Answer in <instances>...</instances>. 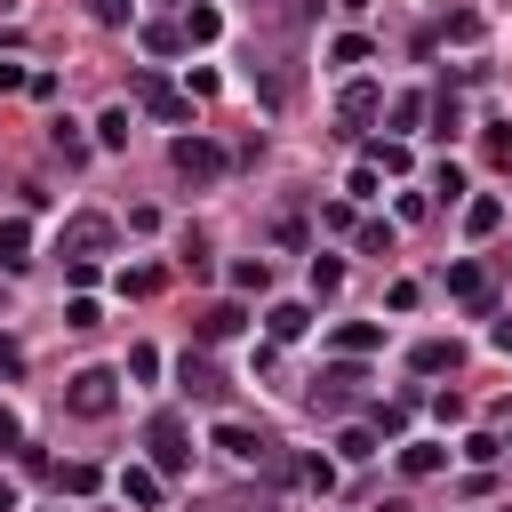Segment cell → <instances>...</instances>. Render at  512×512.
Instances as JSON below:
<instances>
[{
	"mask_svg": "<svg viewBox=\"0 0 512 512\" xmlns=\"http://www.w3.org/2000/svg\"><path fill=\"white\" fill-rule=\"evenodd\" d=\"M168 168H176L184 184H224L232 152H224L216 136H200V128H192V136H176V144H168Z\"/></svg>",
	"mask_w": 512,
	"mask_h": 512,
	"instance_id": "1",
	"label": "cell"
},
{
	"mask_svg": "<svg viewBox=\"0 0 512 512\" xmlns=\"http://www.w3.org/2000/svg\"><path fill=\"white\" fill-rule=\"evenodd\" d=\"M144 448H152L144 464H152L160 480L192 472V432H184V416H152V424H144Z\"/></svg>",
	"mask_w": 512,
	"mask_h": 512,
	"instance_id": "2",
	"label": "cell"
},
{
	"mask_svg": "<svg viewBox=\"0 0 512 512\" xmlns=\"http://www.w3.org/2000/svg\"><path fill=\"white\" fill-rule=\"evenodd\" d=\"M64 408L88 416V424L112 416V408H120V376H112V368H80V376H64Z\"/></svg>",
	"mask_w": 512,
	"mask_h": 512,
	"instance_id": "3",
	"label": "cell"
},
{
	"mask_svg": "<svg viewBox=\"0 0 512 512\" xmlns=\"http://www.w3.org/2000/svg\"><path fill=\"white\" fill-rule=\"evenodd\" d=\"M104 248H112V224H104V216H72V224L56 232V256H64V264H96Z\"/></svg>",
	"mask_w": 512,
	"mask_h": 512,
	"instance_id": "4",
	"label": "cell"
},
{
	"mask_svg": "<svg viewBox=\"0 0 512 512\" xmlns=\"http://www.w3.org/2000/svg\"><path fill=\"white\" fill-rule=\"evenodd\" d=\"M448 296H456L464 312H496V288H488V272H480L472 256H456V264H448Z\"/></svg>",
	"mask_w": 512,
	"mask_h": 512,
	"instance_id": "5",
	"label": "cell"
},
{
	"mask_svg": "<svg viewBox=\"0 0 512 512\" xmlns=\"http://www.w3.org/2000/svg\"><path fill=\"white\" fill-rule=\"evenodd\" d=\"M136 104H144V112H160L168 128H184V120H192V104H184V96H176L160 72H136Z\"/></svg>",
	"mask_w": 512,
	"mask_h": 512,
	"instance_id": "6",
	"label": "cell"
},
{
	"mask_svg": "<svg viewBox=\"0 0 512 512\" xmlns=\"http://www.w3.org/2000/svg\"><path fill=\"white\" fill-rule=\"evenodd\" d=\"M360 384H368V376H360V360H344V352H336V368H320V392H312V408H344Z\"/></svg>",
	"mask_w": 512,
	"mask_h": 512,
	"instance_id": "7",
	"label": "cell"
},
{
	"mask_svg": "<svg viewBox=\"0 0 512 512\" xmlns=\"http://www.w3.org/2000/svg\"><path fill=\"white\" fill-rule=\"evenodd\" d=\"M376 112H384V88H376V80H352V88L336 96V120H344V128H360V120H376Z\"/></svg>",
	"mask_w": 512,
	"mask_h": 512,
	"instance_id": "8",
	"label": "cell"
},
{
	"mask_svg": "<svg viewBox=\"0 0 512 512\" xmlns=\"http://www.w3.org/2000/svg\"><path fill=\"white\" fill-rule=\"evenodd\" d=\"M240 328H248V312H240V304H208V312L192 320V336H200V344H232Z\"/></svg>",
	"mask_w": 512,
	"mask_h": 512,
	"instance_id": "9",
	"label": "cell"
},
{
	"mask_svg": "<svg viewBox=\"0 0 512 512\" xmlns=\"http://www.w3.org/2000/svg\"><path fill=\"white\" fill-rule=\"evenodd\" d=\"M216 448H224V456H240V464H264V456H272V440H264V432H248V424H232V416L216 424Z\"/></svg>",
	"mask_w": 512,
	"mask_h": 512,
	"instance_id": "10",
	"label": "cell"
},
{
	"mask_svg": "<svg viewBox=\"0 0 512 512\" xmlns=\"http://www.w3.org/2000/svg\"><path fill=\"white\" fill-rule=\"evenodd\" d=\"M176 32H184V48H208V40H216V32H224V8H216V0H192V8H184V24H176Z\"/></svg>",
	"mask_w": 512,
	"mask_h": 512,
	"instance_id": "11",
	"label": "cell"
},
{
	"mask_svg": "<svg viewBox=\"0 0 512 512\" xmlns=\"http://www.w3.org/2000/svg\"><path fill=\"white\" fill-rule=\"evenodd\" d=\"M176 384H184L192 400H224V376H216L200 352H184V360H176Z\"/></svg>",
	"mask_w": 512,
	"mask_h": 512,
	"instance_id": "12",
	"label": "cell"
},
{
	"mask_svg": "<svg viewBox=\"0 0 512 512\" xmlns=\"http://www.w3.org/2000/svg\"><path fill=\"white\" fill-rule=\"evenodd\" d=\"M328 344H336V352H344V360H368V352H376V344H384V328H376V320H344V328H336V336H328Z\"/></svg>",
	"mask_w": 512,
	"mask_h": 512,
	"instance_id": "13",
	"label": "cell"
},
{
	"mask_svg": "<svg viewBox=\"0 0 512 512\" xmlns=\"http://www.w3.org/2000/svg\"><path fill=\"white\" fill-rule=\"evenodd\" d=\"M440 464H448V448H440V440H400V472H408V480H432Z\"/></svg>",
	"mask_w": 512,
	"mask_h": 512,
	"instance_id": "14",
	"label": "cell"
},
{
	"mask_svg": "<svg viewBox=\"0 0 512 512\" xmlns=\"http://www.w3.org/2000/svg\"><path fill=\"white\" fill-rule=\"evenodd\" d=\"M120 496H128L136 512H152V504H160V472H152V464H120Z\"/></svg>",
	"mask_w": 512,
	"mask_h": 512,
	"instance_id": "15",
	"label": "cell"
},
{
	"mask_svg": "<svg viewBox=\"0 0 512 512\" xmlns=\"http://www.w3.org/2000/svg\"><path fill=\"white\" fill-rule=\"evenodd\" d=\"M0 264H8V272L32 264V224H24V216H0Z\"/></svg>",
	"mask_w": 512,
	"mask_h": 512,
	"instance_id": "16",
	"label": "cell"
},
{
	"mask_svg": "<svg viewBox=\"0 0 512 512\" xmlns=\"http://www.w3.org/2000/svg\"><path fill=\"white\" fill-rule=\"evenodd\" d=\"M456 360H464V352H456L448 336H424V344L408 352V368H416V376H440V368H456Z\"/></svg>",
	"mask_w": 512,
	"mask_h": 512,
	"instance_id": "17",
	"label": "cell"
},
{
	"mask_svg": "<svg viewBox=\"0 0 512 512\" xmlns=\"http://www.w3.org/2000/svg\"><path fill=\"white\" fill-rule=\"evenodd\" d=\"M496 224H504V200H496V192H480V200H464V232H472V240H488Z\"/></svg>",
	"mask_w": 512,
	"mask_h": 512,
	"instance_id": "18",
	"label": "cell"
},
{
	"mask_svg": "<svg viewBox=\"0 0 512 512\" xmlns=\"http://www.w3.org/2000/svg\"><path fill=\"white\" fill-rule=\"evenodd\" d=\"M264 328H272V344H296V336L312 328V312H304V304H272V312H264Z\"/></svg>",
	"mask_w": 512,
	"mask_h": 512,
	"instance_id": "19",
	"label": "cell"
},
{
	"mask_svg": "<svg viewBox=\"0 0 512 512\" xmlns=\"http://www.w3.org/2000/svg\"><path fill=\"white\" fill-rule=\"evenodd\" d=\"M376 456V424H344L336 432V464H368Z\"/></svg>",
	"mask_w": 512,
	"mask_h": 512,
	"instance_id": "20",
	"label": "cell"
},
{
	"mask_svg": "<svg viewBox=\"0 0 512 512\" xmlns=\"http://www.w3.org/2000/svg\"><path fill=\"white\" fill-rule=\"evenodd\" d=\"M48 144H56V160H64V168H80V160H88V136H80L72 120H56V128H48Z\"/></svg>",
	"mask_w": 512,
	"mask_h": 512,
	"instance_id": "21",
	"label": "cell"
},
{
	"mask_svg": "<svg viewBox=\"0 0 512 512\" xmlns=\"http://www.w3.org/2000/svg\"><path fill=\"white\" fill-rule=\"evenodd\" d=\"M232 288H240V296H264V288H272V264H264V256H240V264H232Z\"/></svg>",
	"mask_w": 512,
	"mask_h": 512,
	"instance_id": "22",
	"label": "cell"
},
{
	"mask_svg": "<svg viewBox=\"0 0 512 512\" xmlns=\"http://www.w3.org/2000/svg\"><path fill=\"white\" fill-rule=\"evenodd\" d=\"M440 40L472 48V40H480V16H472V8H448V16H440Z\"/></svg>",
	"mask_w": 512,
	"mask_h": 512,
	"instance_id": "23",
	"label": "cell"
},
{
	"mask_svg": "<svg viewBox=\"0 0 512 512\" xmlns=\"http://www.w3.org/2000/svg\"><path fill=\"white\" fill-rule=\"evenodd\" d=\"M424 112H432V136H456V128H464V104H456L448 88H440V96H432Z\"/></svg>",
	"mask_w": 512,
	"mask_h": 512,
	"instance_id": "24",
	"label": "cell"
},
{
	"mask_svg": "<svg viewBox=\"0 0 512 512\" xmlns=\"http://www.w3.org/2000/svg\"><path fill=\"white\" fill-rule=\"evenodd\" d=\"M368 168H376V176H400V168H408V136H392V144H368Z\"/></svg>",
	"mask_w": 512,
	"mask_h": 512,
	"instance_id": "25",
	"label": "cell"
},
{
	"mask_svg": "<svg viewBox=\"0 0 512 512\" xmlns=\"http://www.w3.org/2000/svg\"><path fill=\"white\" fill-rule=\"evenodd\" d=\"M96 144H104V152H120V144H128V104H112V112L96 120Z\"/></svg>",
	"mask_w": 512,
	"mask_h": 512,
	"instance_id": "26",
	"label": "cell"
},
{
	"mask_svg": "<svg viewBox=\"0 0 512 512\" xmlns=\"http://www.w3.org/2000/svg\"><path fill=\"white\" fill-rule=\"evenodd\" d=\"M344 288V256H312V296H336Z\"/></svg>",
	"mask_w": 512,
	"mask_h": 512,
	"instance_id": "27",
	"label": "cell"
},
{
	"mask_svg": "<svg viewBox=\"0 0 512 512\" xmlns=\"http://www.w3.org/2000/svg\"><path fill=\"white\" fill-rule=\"evenodd\" d=\"M296 480H304L312 496H328V488H336V464H328V456H304V464H296Z\"/></svg>",
	"mask_w": 512,
	"mask_h": 512,
	"instance_id": "28",
	"label": "cell"
},
{
	"mask_svg": "<svg viewBox=\"0 0 512 512\" xmlns=\"http://www.w3.org/2000/svg\"><path fill=\"white\" fill-rule=\"evenodd\" d=\"M120 296H160V272H152V264H128V272H120Z\"/></svg>",
	"mask_w": 512,
	"mask_h": 512,
	"instance_id": "29",
	"label": "cell"
},
{
	"mask_svg": "<svg viewBox=\"0 0 512 512\" xmlns=\"http://www.w3.org/2000/svg\"><path fill=\"white\" fill-rule=\"evenodd\" d=\"M480 152H488L496 168H512V128H504V120H488V136H480Z\"/></svg>",
	"mask_w": 512,
	"mask_h": 512,
	"instance_id": "30",
	"label": "cell"
},
{
	"mask_svg": "<svg viewBox=\"0 0 512 512\" xmlns=\"http://www.w3.org/2000/svg\"><path fill=\"white\" fill-rule=\"evenodd\" d=\"M144 48H152V56H176L184 32H176V24H144Z\"/></svg>",
	"mask_w": 512,
	"mask_h": 512,
	"instance_id": "31",
	"label": "cell"
},
{
	"mask_svg": "<svg viewBox=\"0 0 512 512\" xmlns=\"http://www.w3.org/2000/svg\"><path fill=\"white\" fill-rule=\"evenodd\" d=\"M328 64H368V40H360V32H344V40H328Z\"/></svg>",
	"mask_w": 512,
	"mask_h": 512,
	"instance_id": "32",
	"label": "cell"
},
{
	"mask_svg": "<svg viewBox=\"0 0 512 512\" xmlns=\"http://www.w3.org/2000/svg\"><path fill=\"white\" fill-rule=\"evenodd\" d=\"M416 120H424V96H392V128L416 136Z\"/></svg>",
	"mask_w": 512,
	"mask_h": 512,
	"instance_id": "33",
	"label": "cell"
},
{
	"mask_svg": "<svg viewBox=\"0 0 512 512\" xmlns=\"http://www.w3.org/2000/svg\"><path fill=\"white\" fill-rule=\"evenodd\" d=\"M368 424H376V432H392V440H400V432H408V400H384V408H376V416H368Z\"/></svg>",
	"mask_w": 512,
	"mask_h": 512,
	"instance_id": "34",
	"label": "cell"
},
{
	"mask_svg": "<svg viewBox=\"0 0 512 512\" xmlns=\"http://www.w3.org/2000/svg\"><path fill=\"white\" fill-rule=\"evenodd\" d=\"M56 488H64V496H88V488H96V464H64Z\"/></svg>",
	"mask_w": 512,
	"mask_h": 512,
	"instance_id": "35",
	"label": "cell"
},
{
	"mask_svg": "<svg viewBox=\"0 0 512 512\" xmlns=\"http://www.w3.org/2000/svg\"><path fill=\"white\" fill-rule=\"evenodd\" d=\"M432 192H440V200H464V168H456V160H440V176H432Z\"/></svg>",
	"mask_w": 512,
	"mask_h": 512,
	"instance_id": "36",
	"label": "cell"
},
{
	"mask_svg": "<svg viewBox=\"0 0 512 512\" xmlns=\"http://www.w3.org/2000/svg\"><path fill=\"white\" fill-rule=\"evenodd\" d=\"M96 320H104L96 296H72V304H64V328H96Z\"/></svg>",
	"mask_w": 512,
	"mask_h": 512,
	"instance_id": "37",
	"label": "cell"
},
{
	"mask_svg": "<svg viewBox=\"0 0 512 512\" xmlns=\"http://www.w3.org/2000/svg\"><path fill=\"white\" fill-rule=\"evenodd\" d=\"M464 456H472V464H496V456H504V440H496V432H472V440H464Z\"/></svg>",
	"mask_w": 512,
	"mask_h": 512,
	"instance_id": "38",
	"label": "cell"
},
{
	"mask_svg": "<svg viewBox=\"0 0 512 512\" xmlns=\"http://www.w3.org/2000/svg\"><path fill=\"white\" fill-rule=\"evenodd\" d=\"M376 184H384V176H376V168H368V160H360V168H352V184H344V192H352V200H376Z\"/></svg>",
	"mask_w": 512,
	"mask_h": 512,
	"instance_id": "39",
	"label": "cell"
},
{
	"mask_svg": "<svg viewBox=\"0 0 512 512\" xmlns=\"http://www.w3.org/2000/svg\"><path fill=\"white\" fill-rule=\"evenodd\" d=\"M360 248L368 256H392V224H360Z\"/></svg>",
	"mask_w": 512,
	"mask_h": 512,
	"instance_id": "40",
	"label": "cell"
},
{
	"mask_svg": "<svg viewBox=\"0 0 512 512\" xmlns=\"http://www.w3.org/2000/svg\"><path fill=\"white\" fill-rule=\"evenodd\" d=\"M88 16H96V24H128L136 8H128V0H88Z\"/></svg>",
	"mask_w": 512,
	"mask_h": 512,
	"instance_id": "41",
	"label": "cell"
},
{
	"mask_svg": "<svg viewBox=\"0 0 512 512\" xmlns=\"http://www.w3.org/2000/svg\"><path fill=\"white\" fill-rule=\"evenodd\" d=\"M0 376H24V344L16 336H0Z\"/></svg>",
	"mask_w": 512,
	"mask_h": 512,
	"instance_id": "42",
	"label": "cell"
},
{
	"mask_svg": "<svg viewBox=\"0 0 512 512\" xmlns=\"http://www.w3.org/2000/svg\"><path fill=\"white\" fill-rule=\"evenodd\" d=\"M0 448H24V424H16L8 408H0Z\"/></svg>",
	"mask_w": 512,
	"mask_h": 512,
	"instance_id": "43",
	"label": "cell"
},
{
	"mask_svg": "<svg viewBox=\"0 0 512 512\" xmlns=\"http://www.w3.org/2000/svg\"><path fill=\"white\" fill-rule=\"evenodd\" d=\"M488 344H496V352H504V360H512V312H504V320H496V328H488Z\"/></svg>",
	"mask_w": 512,
	"mask_h": 512,
	"instance_id": "44",
	"label": "cell"
},
{
	"mask_svg": "<svg viewBox=\"0 0 512 512\" xmlns=\"http://www.w3.org/2000/svg\"><path fill=\"white\" fill-rule=\"evenodd\" d=\"M24 80H32V72H24V64H8V56H0V88H24Z\"/></svg>",
	"mask_w": 512,
	"mask_h": 512,
	"instance_id": "45",
	"label": "cell"
},
{
	"mask_svg": "<svg viewBox=\"0 0 512 512\" xmlns=\"http://www.w3.org/2000/svg\"><path fill=\"white\" fill-rule=\"evenodd\" d=\"M0 512H16V480H0Z\"/></svg>",
	"mask_w": 512,
	"mask_h": 512,
	"instance_id": "46",
	"label": "cell"
},
{
	"mask_svg": "<svg viewBox=\"0 0 512 512\" xmlns=\"http://www.w3.org/2000/svg\"><path fill=\"white\" fill-rule=\"evenodd\" d=\"M336 8H352V16H360V8H368V0H336Z\"/></svg>",
	"mask_w": 512,
	"mask_h": 512,
	"instance_id": "47",
	"label": "cell"
},
{
	"mask_svg": "<svg viewBox=\"0 0 512 512\" xmlns=\"http://www.w3.org/2000/svg\"><path fill=\"white\" fill-rule=\"evenodd\" d=\"M0 8H16V0H0Z\"/></svg>",
	"mask_w": 512,
	"mask_h": 512,
	"instance_id": "48",
	"label": "cell"
}]
</instances>
